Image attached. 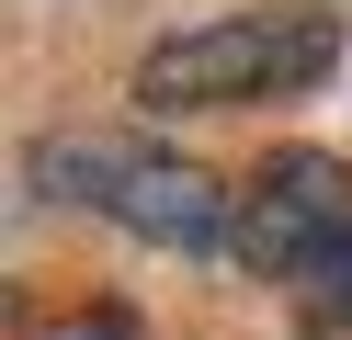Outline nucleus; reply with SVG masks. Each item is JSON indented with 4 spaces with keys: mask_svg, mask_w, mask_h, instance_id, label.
<instances>
[{
    "mask_svg": "<svg viewBox=\"0 0 352 340\" xmlns=\"http://www.w3.org/2000/svg\"><path fill=\"white\" fill-rule=\"evenodd\" d=\"M34 193L91 204V216H114L125 238L170 249V261H228V249H239V204H228V181L193 170V159H170V148L69 136V148H34Z\"/></svg>",
    "mask_w": 352,
    "mask_h": 340,
    "instance_id": "obj_2",
    "label": "nucleus"
},
{
    "mask_svg": "<svg viewBox=\"0 0 352 340\" xmlns=\"http://www.w3.org/2000/svg\"><path fill=\"white\" fill-rule=\"evenodd\" d=\"M341 68V12L318 0H261V12H216L182 23L137 57V102L148 113H228V102H284L318 91Z\"/></svg>",
    "mask_w": 352,
    "mask_h": 340,
    "instance_id": "obj_1",
    "label": "nucleus"
},
{
    "mask_svg": "<svg viewBox=\"0 0 352 340\" xmlns=\"http://www.w3.org/2000/svg\"><path fill=\"white\" fill-rule=\"evenodd\" d=\"M352 249V159L329 148H284L250 170V193H239V272H261V284H307L318 261H341Z\"/></svg>",
    "mask_w": 352,
    "mask_h": 340,
    "instance_id": "obj_3",
    "label": "nucleus"
}]
</instances>
